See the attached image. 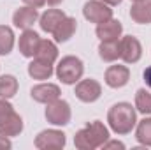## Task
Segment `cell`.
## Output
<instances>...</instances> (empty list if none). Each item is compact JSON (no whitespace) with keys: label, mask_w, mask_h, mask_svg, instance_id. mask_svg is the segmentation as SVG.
Listing matches in <instances>:
<instances>
[{"label":"cell","mask_w":151,"mask_h":150,"mask_svg":"<svg viewBox=\"0 0 151 150\" xmlns=\"http://www.w3.org/2000/svg\"><path fill=\"white\" fill-rule=\"evenodd\" d=\"M104 4H107V5H119L121 4V0H102Z\"/></svg>","instance_id":"f1b7e54d"},{"label":"cell","mask_w":151,"mask_h":150,"mask_svg":"<svg viewBox=\"0 0 151 150\" xmlns=\"http://www.w3.org/2000/svg\"><path fill=\"white\" fill-rule=\"evenodd\" d=\"M70 117H72V111H70V106L67 101L56 99V101L49 103L46 108V118L53 125H67L70 122Z\"/></svg>","instance_id":"8992f818"},{"label":"cell","mask_w":151,"mask_h":150,"mask_svg":"<svg viewBox=\"0 0 151 150\" xmlns=\"http://www.w3.org/2000/svg\"><path fill=\"white\" fill-rule=\"evenodd\" d=\"M46 2H47L49 5H58V4H62L63 0H46Z\"/></svg>","instance_id":"f546056e"},{"label":"cell","mask_w":151,"mask_h":150,"mask_svg":"<svg viewBox=\"0 0 151 150\" xmlns=\"http://www.w3.org/2000/svg\"><path fill=\"white\" fill-rule=\"evenodd\" d=\"M134 2H135V0H134Z\"/></svg>","instance_id":"4dcf8cb0"},{"label":"cell","mask_w":151,"mask_h":150,"mask_svg":"<svg viewBox=\"0 0 151 150\" xmlns=\"http://www.w3.org/2000/svg\"><path fill=\"white\" fill-rule=\"evenodd\" d=\"M142 57V46L139 39L134 36H125L119 41V58H123L127 64H135Z\"/></svg>","instance_id":"ba28073f"},{"label":"cell","mask_w":151,"mask_h":150,"mask_svg":"<svg viewBox=\"0 0 151 150\" xmlns=\"http://www.w3.org/2000/svg\"><path fill=\"white\" fill-rule=\"evenodd\" d=\"M142 76H144V83L151 88V66L150 67H146V71H144V74Z\"/></svg>","instance_id":"83f0119b"},{"label":"cell","mask_w":151,"mask_h":150,"mask_svg":"<svg viewBox=\"0 0 151 150\" xmlns=\"http://www.w3.org/2000/svg\"><path fill=\"white\" fill-rule=\"evenodd\" d=\"M65 16H67V14H65L63 11H60V9H47V11L39 18V25H40V28H42L44 32L53 34V30L58 27V23H60Z\"/></svg>","instance_id":"e0dca14e"},{"label":"cell","mask_w":151,"mask_h":150,"mask_svg":"<svg viewBox=\"0 0 151 150\" xmlns=\"http://www.w3.org/2000/svg\"><path fill=\"white\" fill-rule=\"evenodd\" d=\"M23 131V120L14 111L12 104L7 103V99L0 97V134L7 138L19 136Z\"/></svg>","instance_id":"3957f363"},{"label":"cell","mask_w":151,"mask_h":150,"mask_svg":"<svg viewBox=\"0 0 151 150\" xmlns=\"http://www.w3.org/2000/svg\"><path fill=\"white\" fill-rule=\"evenodd\" d=\"M27 5H30V7H35V9H39V7H42L44 4H46V0H23Z\"/></svg>","instance_id":"484cf974"},{"label":"cell","mask_w":151,"mask_h":150,"mask_svg":"<svg viewBox=\"0 0 151 150\" xmlns=\"http://www.w3.org/2000/svg\"><path fill=\"white\" fill-rule=\"evenodd\" d=\"M65 141H67V138L62 131L47 129V131H42V133L37 134L35 147L40 150H58L65 147Z\"/></svg>","instance_id":"52a82bcc"},{"label":"cell","mask_w":151,"mask_h":150,"mask_svg":"<svg viewBox=\"0 0 151 150\" xmlns=\"http://www.w3.org/2000/svg\"><path fill=\"white\" fill-rule=\"evenodd\" d=\"M135 138H137V141L141 145L151 147V117L139 122L137 131H135Z\"/></svg>","instance_id":"603a6c76"},{"label":"cell","mask_w":151,"mask_h":150,"mask_svg":"<svg viewBox=\"0 0 151 150\" xmlns=\"http://www.w3.org/2000/svg\"><path fill=\"white\" fill-rule=\"evenodd\" d=\"M18 92V79L12 74L0 76V97L2 99H11Z\"/></svg>","instance_id":"44dd1931"},{"label":"cell","mask_w":151,"mask_h":150,"mask_svg":"<svg viewBox=\"0 0 151 150\" xmlns=\"http://www.w3.org/2000/svg\"><path fill=\"white\" fill-rule=\"evenodd\" d=\"M130 71L127 66H111L106 71V83L111 88H121L128 83Z\"/></svg>","instance_id":"4fadbf2b"},{"label":"cell","mask_w":151,"mask_h":150,"mask_svg":"<svg viewBox=\"0 0 151 150\" xmlns=\"http://www.w3.org/2000/svg\"><path fill=\"white\" fill-rule=\"evenodd\" d=\"M39 44H40V37H39L37 32L34 30H23V34L19 36V51L23 57L27 58H34L35 53L39 50Z\"/></svg>","instance_id":"7c38bea8"},{"label":"cell","mask_w":151,"mask_h":150,"mask_svg":"<svg viewBox=\"0 0 151 150\" xmlns=\"http://www.w3.org/2000/svg\"><path fill=\"white\" fill-rule=\"evenodd\" d=\"M123 32V25L118 20H107L100 25H97V37L100 41H118Z\"/></svg>","instance_id":"5bb4252c"},{"label":"cell","mask_w":151,"mask_h":150,"mask_svg":"<svg viewBox=\"0 0 151 150\" xmlns=\"http://www.w3.org/2000/svg\"><path fill=\"white\" fill-rule=\"evenodd\" d=\"M35 58L44 60V62H49V64H55L56 58H58V48L55 46L53 41L40 39V44H39V50H37V53H35Z\"/></svg>","instance_id":"d6986e66"},{"label":"cell","mask_w":151,"mask_h":150,"mask_svg":"<svg viewBox=\"0 0 151 150\" xmlns=\"http://www.w3.org/2000/svg\"><path fill=\"white\" fill-rule=\"evenodd\" d=\"M104 149H125V145L121 143V141H106L104 143Z\"/></svg>","instance_id":"d4e9b609"},{"label":"cell","mask_w":151,"mask_h":150,"mask_svg":"<svg viewBox=\"0 0 151 150\" xmlns=\"http://www.w3.org/2000/svg\"><path fill=\"white\" fill-rule=\"evenodd\" d=\"M107 140H109V129L100 120H95L76 133L74 145L79 150H93L99 147H104V143Z\"/></svg>","instance_id":"6da1fadb"},{"label":"cell","mask_w":151,"mask_h":150,"mask_svg":"<svg viewBox=\"0 0 151 150\" xmlns=\"http://www.w3.org/2000/svg\"><path fill=\"white\" fill-rule=\"evenodd\" d=\"M83 14L90 23L100 25L113 18V9H111V5L104 4L102 0H88L83 7Z\"/></svg>","instance_id":"5b68a950"},{"label":"cell","mask_w":151,"mask_h":150,"mask_svg":"<svg viewBox=\"0 0 151 150\" xmlns=\"http://www.w3.org/2000/svg\"><path fill=\"white\" fill-rule=\"evenodd\" d=\"M102 95V87L97 79H81L76 85V97L83 103H95Z\"/></svg>","instance_id":"9c48e42d"},{"label":"cell","mask_w":151,"mask_h":150,"mask_svg":"<svg viewBox=\"0 0 151 150\" xmlns=\"http://www.w3.org/2000/svg\"><path fill=\"white\" fill-rule=\"evenodd\" d=\"M83 73H84V66H83L81 58L72 57V55L63 57L56 66V76L65 85H74L76 81L81 79Z\"/></svg>","instance_id":"277c9868"},{"label":"cell","mask_w":151,"mask_h":150,"mask_svg":"<svg viewBox=\"0 0 151 150\" xmlns=\"http://www.w3.org/2000/svg\"><path fill=\"white\" fill-rule=\"evenodd\" d=\"M130 18L139 25L151 23V0H135L130 7Z\"/></svg>","instance_id":"9a60e30c"},{"label":"cell","mask_w":151,"mask_h":150,"mask_svg":"<svg viewBox=\"0 0 151 150\" xmlns=\"http://www.w3.org/2000/svg\"><path fill=\"white\" fill-rule=\"evenodd\" d=\"M14 48V34L11 27L0 25V55H9Z\"/></svg>","instance_id":"7402d4cb"},{"label":"cell","mask_w":151,"mask_h":150,"mask_svg":"<svg viewBox=\"0 0 151 150\" xmlns=\"http://www.w3.org/2000/svg\"><path fill=\"white\" fill-rule=\"evenodd\" d=\"M135 108L142 115H151V92L146 88H139L135 94Z\"/></svg>","instance_id":"cb8c5ba5"},{"label":"cell","mask_w":151,"mask_h":150,"mask_svg":"<svg viewBox=\"0 0 151 150\" xmlns=\"http://www.w3.org/2000/svg\"><path fill=\"white\" fill-rule=\"evenodd\" d=\"M99 57L104 62H114L119 58V41H102L99 46Z\"/></svg>","instance_id":"ffe728a7"},{"label":"cell","mask_w":151,"mask_h":150,"mask_svg":"<svg viewBox=\"0 0 151 150\" xmlns=\"http://www.w3.org/2000/svg\"><path fill=\"white\" fill-rule=\"evenodd\" d=\"M60 94L62 92H60L58 85H53V83H40L30 90L32 99L40 103V104H49V103L60 99Z\"/></svg>","instance_id":"30bf717a"},{"label":"cell","mask_w":151,"mask_h":150,"mask_svg":"<svg viewBox=\"0 0 151 150\" xmlns=\"http://www.w3.org/2000/svg\"><path fill=\"white\" fill-rule=\"evenodd\" d=\"M28 74L34 79H49L53 74V64L35 58L28 64Z\"/></svg>","instance_id":"ac0fdd59"},{"label":"cell","mask_w":151,"mask_h":150,"mask_svg":"<svg viewBox=\"0 0 151 150\" xmlns=\"http://www.w3.org/2000/svg\"><path fill=\"white\" fill-rule=\"evenodd\" d=\"M37 20H39L37 9H35V7H30V5L19 7V9H16L14 14H12V23H14V27L21 28V30H28L30 27H34V23H35Z\"/></svg>","instance_id":"8fae6325"},{"label":"cell","mask_w":151,"mask_h":150,"mask_svg":"<svg viewBox=\"0 0 151 150\" xmlns=\"http://www.w3.org/2000/svg\"><path fill=\"white\" fill-rule=\"evenodd\" d=\"M107 122L109 127L113 129L116 134H128L135 124H137V115L135 110L132 108V104L128 103H118L109 108L107 111Z\"/></svg>","instance_id":"7a4b0ae2"},{"label":"cell","mask_w":151,"mask_h":150,"mask_svg":"<svg viewBox=\"0 0 151 150\" xmlns=\"http://www.w3.org/2000/svg\"><path fill=\"white\" fill-rule=\"evenodd\" d=\"M76 30H77V21L70 16H65L58 23V27L53 30V37L56 42H67L76 34Z\"/></svg>","instance_id":"2e32d148"},{"label":"cell","mask_w":151,"mask_h":150,"mask_svg":"<svg viewBox=\"0 0 151 150\" xmlns=\"http://www.w3.org/2000/svg\"><path fill=\"white\" fill-rule=\"evenodd\" d=\"M5 149H11V141H9L7 136L0 134V150H5Z\"/></svg>","instance_id":"4316f807"}]
</instances>
